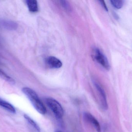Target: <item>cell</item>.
I'll list each match as a JSON object with an SVG mask.
<instances>
[{"label":"cell","instance_id":"cell-1","mask_svg":"<svg viewBox=\"0 0 132 132\" xmlns=\"http://www.w3.org/2000/svg\"><path fill=\"white\" fill-rule=\"evenodd\" d=\"M22 91L29 99L35 109L42 114L46 113V109L36 92L28 87L22 88Z\"/></svg>","mask_w":132,"mask_h":132},{"label":"cell","instance_id":"cell-2","mask_svg":"<svg viewBox=\"0 0 132 132\" xmlns=\"http://www.w3.org/2000/svg\"><path fill=\"white\" fill-rule=\"evenodd\" d=\"M46 105L53 112L56 118L61 119L63 115V110L62 105L56 100L52 98L45 99Z\"/></svg>","mask_w":132,"mask_h":132},{"label":"cell","instance_id":"cell-3","mask_svg":"<svg viewBox=\"0 0 132 132\" xmlns=\"http://www.w3.org/2000/svg\"><path fill=\"white\" fill-rule=\"evenodd\" d=\"M92 55L93 59L104 69L108 71L110 69V64L108 59L99 49L94 48L92 50Z\"/></svg>","mask_w":132,"mask_h":132},{"label":"cell","instance_id":"cell-4","mask_svg":"<svg viewBox=\"0 0 132 132\" xmlns=\"http://www.w3.org/2000/svg\"><path fill=\"white\" fill-rule=\"evenodd\" d=\"M94 83L101 97L100 98H101L102 107L105 110H107L108 107V106L107 97H106L105 92L102 87L97 82L94 81Z\"/></svg>","mask_w":132,"mask_h":132},{"label":"cell","instance_id":"cell-5","mask_svg":"<svg viewBox=\"0 0 132 132\" xmlns=\"http://www.w3.org/2000/svg\"><path fill=\"white\" fill-rule=\"evenodd\" d=\"M16 22L11 20L0 19V28L6 30L14 31L18 28Z\"/></svg>","mask_w":132,"mask_h":132},{"label":"cell","instance_id":"cell-6","mask_svg":"<svg viewBox=\"0 0 132 132\" xmlns=\"http://www.w3.org/2000/svg\"><path fill=\"white\" fill-rule=\"evenodd\" d=\"M85 119L89 123L91 124L94 127L98 132H101V128L99 122L91 114L88 112H85L84 114Z\"/></svg>","mask_w":132,"mask_h":132},{"label":"cell","instance_id":"cell-7","mask_svg":"<svg viewBox=\"0 0 132 132\" xmlns=\"http://www.w3.org/2000/svg\"><path fill=\"white\" fill-rule=\"evenodd\" d=\"M46 63L49 66L53 68H60L62 66V62L55 57H47L46 59Z\"/></svg>","mask_w":132,"mask_h":132},{"label":"cell","instance_id":"cell-8","mask_svg":"<svg viewBox=\"0 0 132 132\" xmlns=\"http://www.w3.org/2000/svg\"><path fill=\"white\" fill-rule=\"evenodd\" d=\"M0 106H1L2 107L4 108L5 110L11 113L12 114H15L16 113L15 108L13 105H12L9 102L4 100L1 98H0Z\"/></svg>","mask_w":132,"mask_h":132},{"label":"cell","instance_id":"cell-9","mask_svg":"<svg viewBox=\"0 0 132 132\" xmlns=\"http://www.w3.org/2000/svg\"><path fill=\"white\" fill-rule=\"evenodd\" d=\"M26 4L29 10L31 12H37L38 11V2L36 0H27Z\"/></svg>","mask_w":132,"mask_h":132},{"label":"cell","instance_id":"cell-10","mask_svg":"<svg viewBox=\"0 0 132 132\" xmlns=\"http://www.w3.org/2000/svg\"><path fill=\"white\" fill-rule=\"evenodd\" d=\"M24 118L32 126L33 128L37 131V132H41V129L39 126L38 125V124L33 120L30 117L26 114H24Z\"/></svg>","mask_w":132,"mask_h":132},{"label":"cell","instance_id":"cell-11","mask_svg":"<svg viewBox=\"0 0 132 132\" xmlns=\"http://www.w3.org/2000/svg\"><path fill=\"white\" fill-rule=\"evenodd\" d=\"M0 77L2 79L11 84H15V81L13 78L8 76L4 71L1 69H0Z\"/></svg>","mask_w":132,"mask_h":132},{"label":"cell","instance_id":"cell-12","mask_svg":"<svg viewBox=\"0 0 132 132\" xmlns=\"http://www.w3.org/2000/svg\"><path fill=\"white\" fill-rule=\"evenodd\" d=\"M111 4L116 8L119 9L122 7L124 1L122 0H111L110 1Z\"/></svg>","mask_w":132,"mask_h":132},{"label":"cell","instance_id":"cell-13","mask_svg":"<svg viewBox=\"0 0 132 132\" xmlns=\"http://www.w3.org/2000/svg\"><path fill=\"white\" fill-rule=\"evenodd\" d=\"M61 5L66 10H70V6H69V4L67 2V1H60Z\"/></svg>","mask_w":132,"mask_h":132},{"label":"cell","instance_id":"cell-14","mask_svg":"<svg viewBox=\"0 0 132 132\" xmlns=\"http://www.w3.org/2000/svg\"><path fill=\"white\" fill-rule=\"evenodd\" d=\"M99 2L101 3V5H102V7H104V8L105 9L106 11H108V7H107V5L105 4V3L104 1H99Z\"/></svg>","mask_w":132,"mask_h":132},{"label":"cell","instance_id":"cell-15","mask_svg":"<svg viewBox=\"0 0 132 132\" xmlns=\"http://www.w3.org/2000/svg\"><path fill=\"white\" fill-rule=\"evenodd\" d=\"M56 132H62L60 131H56Z\"/></svg>","mask_w":132,"mask_h":132}]
</instances>
